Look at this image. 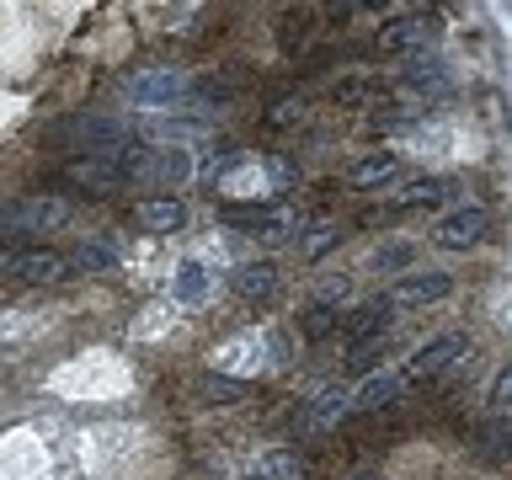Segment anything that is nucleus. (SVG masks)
<instances>
[{"label":"nucleus","mask_w":512,"mask_h":480,"mask_svg":"<svg viewBox=\"0 0 512 480\" xmlns=\"http://www.w3.org/2000/svg\"><path fill=\"white\" fill-rule=\"evenodd\" d=\"M75 214L70 198H54V192H22V198L0 203V240H38L64 230Z\"/></svg>","instance_id":"obj_1"},{"label":"nucleus","mask_w":512,"mask_h":480,"mask_svg":"<svg viewBox=\"0 0 512 480\" xmlns=\"http://www.w3.org/2000/svg\"><path fill=\"white\" fill-rule=\"evenodd\" d=\"M70 256L59 251H38V246H22V251H0V278H16V283H64L70 278Z\"/></svg>","instance_id":"obj_2"},{"label":"nucleus","mask_w":512,"mask_h":480,"mask_svg":"<svg viewBox=\"0 0 512 480\" xmlns=\"http://www.w3.org/2000/svg\"><path fill=\"white\" fill-rule=\"evenodd\" d=\"M59 134L70 139V144H80L86 155H102V160H112L123 150L128 139V123H118V118H102V112H86V118H70V123H59Z\"/></svg>","instance_id":"obj_3"},{"label":"nucleus","mask_w":512,"mask_h":480,"mask_svg":"<svg viewBox=\"0 0 512 480\" xmlns=\"http://www.w3.org/2000/svg\"><path fill=\"white\" fill-rule=\"evenodd\" d=\"M486 224H491V214L480 203L448 208V214L432 224V246H438V251H470V246L486 240Z\"/></svg>","instance_id":"obj_4"},{"label":"nucleus","mask_w":512,"mask_h":480,"mask_svg":"<svg viewBox=\"0 0 512 480\" xmlns=\"http://www.w3.org/2000/svg\"><path fill=\"white\" fill-rule=\"evenodd\" d=\"M182 91H187V75H176V70H139L123 80L128 107H176Z\"/></svg>","instance_id":"obj_5"},{"label":"nucleus","mask_w":512,"mask_h":480,"mask_svg":"<svg viewBox=\"0 0 512 480\" xmlns=\"http://www.w3.org/2000/svg\"><path fill=\"white\" fill-rule=\"evenodd\" d=\"M464 358H470V336H464V331L432 336V342L406 363V379H416V384H422V379H438V374H448V368H459Z\"/></svg>","instance_id":"obj_6"},{"label":"nucleus","mask_w":512,"mask_h":480,"mask_svg":"<svg viewBox=\"0 0 512 480\" xmlns=\"http://www.w3.org/2000/svg\"><path fill=\"white\" fill-rule=\"evenodd\" d=\"M454 294V278L448 272H406V278L395 283V294H384L390 304H406V310H422V304H438Z\"/></svg>","instance_id":"obj_7"},{"label":"nucleus","mask_w":512,"mask_h":480,"mask_svg":"<svg viewBox=\"0 0 512 480\" xmlns=\"http://www.w3.org/2000/svg\"><path fill=\"white\" fill-rule=\"evenodd\" d=\"M128 219H134L139 230H150V235H176L187 224V203L160 192V198H139L134 208H128Z\"/></svg>","instance_id":"obj_8"},{"label":"nucleus","mask_w":512,"mask_h":480,"mask_svg":"<svg viewBox=\"0 0 512 480\" xmlns=\"http://www.w3.org/2000/svg\"><path fill=\"white\" fill-rule=\"evenodd\" d=\"M432 32H438V16H432V11L395 16V22H384V27H379V48H384V54H400V48H422Z\"/></svg>","instance_id":"obj_9"},{"label":"nucleus","mask_w":512,"mask_h":480,"mask_svg":"<svg viewBox=\"0 0 512 480\" xmlns=\"http://www.w3.org/2000/svg\"><path fill=\"white\" fill-rule=\"evenodd\" d=\"M347 411H352V390H342V384H326L320 395H310V406H304L299 427H304V432H326V427L342 422Z\"/></svg>","instance_id":"obj_10"},{"label":"nucleus","mask_w":512,"mask_h":480,"mask_svg":"<svg viewBox=\"0 0 512 480\" xmlns=\"http://www.w3.org/2000/svg\"><path fill=\"white\" fill-rule=\"evenodd\" d=\"M64 182H75L80 192H91V198H107V192H118L123 171L102 155H86V160H75V166H64Z\"/></svg>","instance_id":"obj_11"},{"label":"nucleus","mask_w":512,"mask_h":480,"mask_svg":"<svg viewBox=\"0 0 512 480\" xmlns=\"http://www.w3.org/2000/svg\"><path fill=\"white\" fill-rule=\"evenodd\" d=\"M395 176H400V155H363V160H352V171H347V187H358V192H379V187H395Z\"/></svg>","instance_id":"obj_12"},{"label":"nucleus","mask_w":512,"mask_h":480,"mask_svg":"<svg viewBox=\"0 0 512 480\" xmlns=\"http://www.w3.org/2000/svg\"><path fill=\"white\" fill-rule=\"evenodd\" d=\"M283 288V272L272 267V262H246V267H235V294L240 299H251V304H267L272 294Z\"/></svg>","instance_id":"obj_13"},{"label":"nucleus","mask_w":512,"mask_h":480,"mask_svg":"<svg viewBox=\"0 0 512 480\" xmlns=\"http://www.w3.org/2000/svg\"><path fill=\"white\" fill-rule=\"evenodd\" d=\"M390 315H395V304L379 294V299L358 304L352 315H342V331L352 336V342H368V336H384V326H390Z\"/></svg>","instance_id":"obj_14"},{"label":"nucleus","mask_w":512,"mask_h":480,"mask_svg":"<svg viewBox=\"0 0 512 480\" xmlns=\"http://www.w3.org/2000/svg\"><path fill=\"white\" fill-rule=\"evenodd\" d=\"M400 395V374H368L358 390H352V411H379V406H390V400Z\"/></svg>","instance_id":"obj_15"},{"label":"nucleus","mask_w":512,"mask_h":480,"mask_svg":"<svg viewBox=\"0 0 512 480\" xmlns=\"http://www.w3.org/2000/svg\"><path fill=\"white\" fill-rule=\"evenodd\" d=\"M198 395L208 400V406H235V400H246V379H230V374H203L198 379Z\"/></svg>","instance_id":"obj_16"},{"label":"nucleus","mask_w":512,"mask_h":480,"mask_svg":"<svg viewBox=\"0 0 512 480\" xmlns=\"http://www.w3.org/2000/svg\"><path fill=\"white\" fill-rule=\"evenodd\" d=\"M70 267H80V272H107V267H118V251H112L107 240H80L75 256H70Z\"/></svg>","instance_id":"obj_17"},{"label":"nucleus","mask_w":512,"mask_h":480,"mask_svg":"<svg viewBox=\"0 0 512 480\" xmlns=\"http://www.w3.org/2000/svg\"><path fill=\"white\" fill-rule=\"evenodd\" d=\"M304 475H310V464H304L294 448H278V454H267V464H262L256 480H304Z\"/></svg>","instance_id":"obj_18"},{"label":"nucleus","mask_w":512,"mask_h":480,"mask_svg":"<svg viewBox=\"0 0 512 480\" xmlns=\"http://www.w3.org/2000/svg\"><path fill=\"white\" fill-rule=\"evenodd\" d=\"M448 192H454L448 182H416L395 198V208H438V203H448Z\"/></svg>","instance_id":"obj_19"},{"label":"nucleus","mask_w":512,"mask_h":480,"mask_svg":"<svg viewBox=\"0 0 512 480\" xmlns=\"http://www.w3.org/2000/svg\"><path fill=\"white\" fill-rule=\"evenodd\" d=\"M331 331H342V315H336L326 299L310 304V315H304V336H315V342H320V336H331Z\"/></svg>","instance_id":"obj_20"},{"label":"nucleus","mask_w":512,"mask_h":480,"mask_svg":"<svg viewBox=\"0 0 512 480\" xmlns=\"http://www.w3.org/2000/svg\"><path fill=\"white\" fill-rule=\"evenodd\" d=\"M203 288H208V267H198V262H187L182 272H176V299H203Z\"/></svg>","instance_id":"obj_21"},{"label":"nucleus","mask_w":512,"mask_h":480,"mask_svg":"<svg viewBox=\"0 0 512 480\" xmlns=\"http://www.w3.org/2000/svg\"><path fill=\"white\" fill-rule=\"evenodd\" d=\"M347 363L358 368V374H368L374 363H384V336H368V342H358V347H352V358H347Z\"/></svg>","instance_id":"obj_22"},{"label":"nucleus","mask_w":512,"mask_h":480,"mask_svg":"<svg viewBox=\"0 0 512 480\" xmlns=\"http://www.w3.org/2000/svg\"><path fill=\"white\" fill-rule=\"evenodd\" d=\"M411 262V246L406 240H395V246H379L374 251V267H406Z\"/></svg>","instance_id":"obj_23"},{"label":"nucleus","mask_w":512,"mask_h":480,"mask_svg":"<svg viewBox=\"0 0 512 480\" xmlns=\"http://www.w3.org/2000/svg\"><path fill=\"white\" fill-rule=\"evenodd\" d=\"M331 240H336V224H320V230H315L310 240H304V262H315V256L331 246Z\"/></svg>","instance_id":"obj_24"},{"label":"nucleus","mask_w":512,"mask_h":480,"mask_svg":"<svg viewBox=\"0 0 512 480\" xmlns=\"http://www.w3.org/2000/svg\"><path fill=\"white\" fill-rule=\"evenodd\" d=\"M352 480H384L379 470H358V475H352Z\"/></svg>","instance_id":"obj_25"},{"label":"nucleus","mask_w":512,"mask_h":480,"mask_svg":"<svg viewBox=\"0 0 512 480\" xmlns=\"http://www.w3.org/2000/svg\"><path fill=\"white\" fill-rule=\"evenodd\" d=\"M358 6H374L379 11V6H390V0H358Z\"/></svg>","instance_id":"obj_26"}]
</instances>
